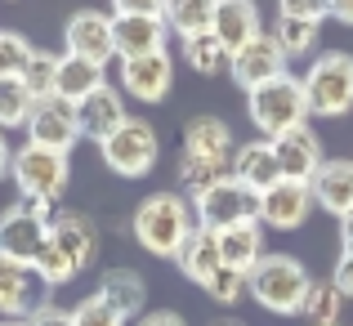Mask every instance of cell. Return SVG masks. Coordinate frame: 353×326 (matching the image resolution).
Listing matches in <instances>:
<instances>
[{
    "label": "cell",
    "mask_w": 353,
    "mask_h": 326,
    "mask_svg": "<svg viewBox=\"0 0 353 326\" xmlns=\"http://www.w3.org/2000/svg\"><path fill=\"white\" fill-rule=\"evenodd\" d=\"M246 112H250V125H255L264 139H277V134H286V130L304 125V121H309L304 81L286 72V77L250 90V94H246Z\"/></svg>",
    "instance_id": "obj_5"
},
{
    "label": "cell",
    "mask_w": 353,
    "mask_h": 326,
    "mask_svg": "<svg viewBox=\"0 0 353 326\" xmlns=\"http://www.w3.org/2000/svg\"><path fill=\"white\" fill-rule=\"evenodd\" d=\"M273 143V152H277V165H282V179H300V183H313V174L322 170V139H318V130L304 121V125H295V130H286V134H277V139H268Z\"/></svg>",
    "instance_id": "obj_15"
},
{
    "label": "cell",
    "mask_w": 353,
    "mask_h": 326,
    "mask_svg": "<svg viewBox=\"0 0 353 326\" xmlns=\"http://www.w3.org/2000/svg\"><path fill=\"white\" fill-rule=\"evenodd\" d=\"M233 179L241 183L246 192H268L282 183V165H277V152L268 139H255V143H241L233 152Z\"/></svg>",
    "instance_id": "obj_20"
},
{
    "label": "cell",
    "mask_w": 353,
    "mask_h": 326,
    "mask_svg": "<svg viewBox=\"0 0 353 326\" xmlns=\"http://www.w3.org/2000/svg\"><path fill=\"white\" fill-rule=\"evenodd\" d=\"M9 174H14L18 192H23L27 201L54 206V201L68 192V183H72V161H68V152H50V147L23 143V147H14Z\"/></svg>",
    "instance_id": "obj_6"
},
{
    "label": "cell",
    "mask_w": 353,
    "mask_h": 326,
    "mask_svg": "<svg viewBox=\"0 0 353 326\" xmlns=\"http://www.w3.org/2000/svg\"><path fill=\"white\" fill-rule=\"evenodd\" d=\"M201 291H206V300H215V304H224V309H228V304H237L241 295H246V277L233 273V268H219Z\"/></svg>",
    "instance_id": "obj_35"
},
{
    "label": "cell",
    "mask_w": 353,
    "mask_h": 326,
    "mask_svg": "<svg viewBox=\"0 0 353 326\" xmlns=\"http://www.w3.org/2000/svg\"><path fill=\"white\" fill-rule=\"evenodd\" d=\"M331 282L340 286V295H345V300H353V250H340V259H336V273H331Z\"/></svg>",
    "instance_id": "obj_39"
},
{
    "label": "cell",
    "mask_w": 353,
    "mask_h": 326,
    "mask_svg": "<svg viewBox=\"0 0 353 326\" xmlns=\"http://www.w3.org/2000/svg\"><path fill=\"white\" fill-rule=\"evenodd\" d=\"M27 326H77L72 309H59V304H41V309L27 318Z\"/></svg>",
    "instance_id": "obj_38"
},
{
    "label": "cell",
    "mask_w": 353,
    "mask_h": 326,
    "mask_svg": "<svg viewBox=\"0 0 353 326\" xmlns=\"http://www.w3.org/2000/svg\"><path fill=\"white\" fill-rule=\"evenodd\" d=\"M179 273L188 277V282H197V286H206L210 277L224 268V255H219V237L210 228H197L188 241H183V250H179Z\"/></svg>",
    "instance_id": "obj_26"
},
{
    "label": "cell",
    "mask_w": 353,
    "mask_h": 326,
    "mask_svg": "<svg viewBox=\"0 0 353 326\" xmlns=\"http://www.w3.org/2000/svg\"><path fill=\"white\" fill-rule=\"evenodd\" d=\"M94 295L112 304L125 322L143 318V309H148V282H143V273H134V268H108V273L99 277Z\"/></svg>",
    "instance_id": "obj_23"
},
{
    "label": "cell",
    "mask_w": 353,
    "mask_h": 326,
    "mask_svg": "<svg viewBox=\"0 0 353 326\" xmlns=\"http://www.w3.org/2000/svg\"><path fill=\"white\" fill-rule=\"evenodd\" d=\"M309 268L295 255H282V250H268L246 277V295L259 304V309L277 313V318H295L304 309V295H309Z\"/></svg>",
    "instance_id": "obj_3"
},
{
    "label": "cell",
    "mask_w": 353,
    "mask_h": 326,
    "mask_svg": "<svg viewBox=\"0 0 353 326\" xmlns=\"http://www.w3.org/2000/svg\"><path fill=\"white\" fill-rule=\"evenodd\" d=\"M139 326H188V322H183L174 309H157V313H143V318H139Z\"/></svg>",
    "instance_id": "obj_41"
},
{
    "label": "cell",
    "mask_w": 353,
    "mask_h": 326,
    "mask_svg": "<svg viewBox=\"0 0 353 326\" xmlns=\"http://www.w3.org/2000/svg\"><path fill=\"white\" fill-rule=\"evenodd\" d=\"M165 27L161 14H112V41H117V59H143V54H161L165 50Z\"/></svg>",
    "instance_id": "obj_16"
},
{
    "label": "cell",
    "mask_w": 353,
    "mask_h": 326,
    "mask_svg": "<svg viewBox=\"0 0 353 326\" xmlns=\"http://www.w3.org/2000/svg\"><path fill=\"white\" fill-rule=\"evenodd\" d=\"M99 156H103V165L112 174H121V179H143V174H152L157 161H161V139H157L152 121L130 116L117 134H108L103 143H99Z\"/></svg>",
    "instance_id": "obj_8"
},
{
    "label": "cell",
    "mask_w": 353,
    "mask_h": 326,
    "mask_svg": "<svg viewBox=\"0 0 353 326\" xmlns=\"http://www.w3.org/2000/svg\"><path fill=\"white\" fill-rule=\"evenodd\" d=\"M286 54H282V45H277V36L273 32H259L255 41H246L241 50H233V63H228V77L237 81V90H259V85H268V81H277V77H286Z\"/></svg>",
    "instance_id": "obj_12"
},
{
    "label": "cell",
    "mask_w": 353,
    "mask_h": 326,
    "mask_svg": "<svg viewBox=\"0 0 353 326\" xmlns=\"http://www.w3.org/2000/svg\"><path fill=\"white\" fill-rule=\"evenodd\" d=\"M36 45L27 41L23 32H9V27H0V77H23L27 63H32Z\"/></svg>",
    "instance_id": "obj_33"
},
{
    "label": "cell",
    "mask_w": 353,
    "mask_h": 326,
    "mask_svg": "<svg viewBox=\"0 0 353 326\" xmlns=\"http://www.w3.org/2000/svg\"><path fill=\"white\" fill-rule=\"evenodd\" d=\"M215 326H246V322H237V318H224V322H215Z\"/></svg>",
    "instance_id": "obj_46"
},
{
    "label": "cell",
    "mask_w": 353,
    "mask_h": 326,
    "mask_svg": "<svg viewBox=\"0 0 353 326\" xmlns=\"http://www.w3.org/2000/svg\"><path fill=\"white\" fill-rule=\"evenodd\" d=\"M99 85H108L103 68L99 63H85V59H72V54H59V72H54V99L77 108L81 99H90Z\"/></svg>",
    "instance_id": "obj_25"
},
{
    "label": "cell",
    "mask_w": 353,
    "mask_h": 326,
    "mask_svg": "<svg viewBox=\"0 0 353 326\" xmlns=\"http://www.w3.org/2000/svg\"><path fill=\"white\" fill-rule=\"evenodd\" d=\"M188 201H192V215H197V228H210V232L228 228V223H241V219H255V192H246L233 174L201 188Z\"/></svg>",
    "instance_id": "obj_9"
},
{
    "label": "cell",
    "mask_w": 353,
    "mask_h": 326,
    "mask_svg": "<svg viewBox=\"0 0 353 326\" xmlns=\"http://www.w3.org/2000/svg\"><path fill=\"white\" fill-rule=\"evenodd\" d=\"M72 318H77V326H125V318H121L108 300H99V295H85V300L72 309Z\"/></svg>",
    "instance_id": "obj_36"
},
{
    "label": "cell",
    "mask_w": 353,
    "mask_h": 326,
    "mask_svg": "<svg viewBox=\"0 0 353 326\" xmlns=\"http://www.w3.org/2000/svg\"><path fill=\"white\" fill-rule=\"evenodd\" d=\"M183 63H188L197 77H219V72H228L233 54H228V45L219 41L215 32H201V36H188V41H183Z\"/></svg>",
    "instance_id": "obj_28"
},
{
    "label": "cell",
    "mask_w": 353,
    "mask_h": 326,
    "mask_svg": "<svg viewBox=\"0 0 353 326\" xmlns=\"http://www.w3.org/2000/svg\"><path fill=\"white\" fill-rule=\"evenodd\" d=\"M32 268H36V277H41V282L50 286V291H59V286H68L72 277H77V264L68 259V250H63L54 237L45 241V250L36 255V264H32Z\"/></svg>",
    "instance_id": "obj_32"
},
{
    "label": "cell",
    "mask_w": 353,
    "mask_h": 326,
    "mask_svg": "<svg viewBox=\"0 0 353 326\" xmlns=\"http://www.w3.org/2000/svg\"><path fill=\"white\" fill-rule=\"evenodd\" d=\"M50 219H54V206H45V201L23 197L14 206H5L0 210V259L32 268L36 255L45 250V241H50Z\"/></svg>",
    "instance_id": "obj_7"
},
{
    "label": "cell",
    "mask_w": 353,
    "mask_h": 326,
    "mask_svg": "<svg viewBox=\"0 0 353 326\" xmlns=\"http://www.w3.org/2000/svg\"><path fill=\"white\" fill-rule=\"evenodd\" d=\"M219 237V255H224V268L250 277V268L268 255L264 250V223L259 219H241V223H228V228L215 232Z\"/></svg>",
    "instance_id": "obj_21"
},
{
    "label": "cell",
    "mask_w": 353,
    "mask_h": 326,
    "mask_svg": "<svg viewBox=\"0 0 353 326\" xmlns=\"http://www.w3.org/2000/svg\"><path fill=\"white\" fill-rule=\"evenodd\" d=\"M81 139V121L77 108L63 103V99H41L32 108V121H27V143L50 147V152H72Z\"/></svg>",
    "instance_id": "obj_14"
},
{
    "label": "cell",
    "mask_w": 353,
    "mask_h": 326,
    "mask_svg": "<svg viewBox=\"0 0 353 326\" xmlns=\"http://www.w3.org/2000/svg\"><path fill=\"white\" fill-rule=\"evenodd\" d=\"M45 291L50 286L36 277V268H23V264H9V259H0V318H32L45 300Z\"/></svg>",
    "instance_id": "obj_17"
},
{
    "label": "cell",
    "mask_w": 353,
    "mask_h": 326,
    "mask_svg": "<svg viewBox=\"0 0 353 326\" xmlns=\"http://www.w3.org/2000/svg\"><path fill=\"white\" fill-rule=\"evenodd\" d=\"M174 90V63L170 54H143V59H121V94L134 103H161Z\"/></svg>",
    "instance_id": "obj_13"
},
{
    "label": "cell",
    "mask_w": 353,
    "mask_h": 326,
    "mask_svg": "<svg viewBox=\"0 0 353 326\" xmlns=\"http://www.w3.org/2000/svg\"><path fill=\"white\" fill-rule=\"evenodd\" d=\"M300 313L313 326H340V318H345V295H340V286L331 282V277H313Z\"/></svg>",
    "instance_id": "obj_29"
},
{
    "label": "cell",
    "mask_w": 353,
    "mask_h": 326,
    "mask_svg": "<svg viewBox=\"0 0 353 326\" xmlns=\"http://www.w3.org/2000/svg\"><path fill=\"white\" fill-rule=\"evenodd\" d=\"M32 90L23 85V77H0V130H27V121H32Z\"/></svg>",
    "instance_id": "obj_30"
},
{
    "label": "cell",
    "mask_w": 353,
    "mask_h": 326,
    "mask_svg": "<svg viewBox=\"0 0 353 326\" xmlns=\"http://www.w3.org/2000/svg\"><path fill=\"white\" fill-rule=\"evenodd\" d=\"M63 54L108 68V63L117 59L112 14H103V9H77V14L68 18V27H63Z\"/></svg>",
    "instance_id": "obj_10"
},
{
    "label": "cell",
    "mask_w": 353,
    "mask_h": 326,
    "mask_svg": "<svg viewBox=\"0 0 353 326\" xmlns=\"http://www.w3.org/2000/svg\"><path fill=\"white\" fill-rule=\"evenodd\" d=\"M9 161H14V147H9L5 130H0V179H5V174H9Z\"/></svg>",
    "instance_id": "obj_43"
},
{
    "label": "cell",
    "mask_w": 353,
    "mask_h": 326,
    "mask_svg": "<svg viewBox=\"0 0 353 326\" xmlns=\"http://www.w3.org/2000/svg\"><path fill=\"white\" fill-rule=\"evenodd\" d=\"M304 99L309 116H345L353 112V54L349 50H322L304 68Z\"/></svg>",
    "instance_id": "obj_4"
},
{
    "label": "cell",
    "mask_w": 353,
    "mask_h": 326,
    "mask_svg": "<svg viewBox=\"0 0 353 326\" xmlns=\"http://www.w3.org/2000/svg\"><path fill=\"white\" fill-rule=\"evenodd\" d=\"M54 72H59V54L36 50L32 63H27V72H23V85L32 90L36 103H41V99H54Z\"/></svg>",
    "instance_id": "obj_34"
},
{
    "label": "cell",
    "mask_w": 353,
    "mask_h": 326,
    "mask_svg": "<svg viewBox=\"0 0 353 326\" xmlns=\"http://www.w3.org/2000/svg\"><path fill=\"white\" fill-rule=\"evenodd\" d=\"M215 5H219V0H165L161 18H165V27H170L179 41H188V36L210 32V23H215Z\"/></svg>",
    "instance_id": "obj_27"
},
{
    "label": "cell",
    "mask_w": 353,
    "mask_h": 326,
    "mask_svg": "<svg viewBox=\"0 0 353 326\" xmlns=\"http://www.w3.org/2000/svg\"><path fill=\"white\" fill-rule=\"evenodd\" d=\"M309 188H313L318 210L345 219L349 210H353V161H345V156H331V161H322V170L313 174Z\"/></svg>",
    "instance_id": "obj_22"
},
{
    "label": "cell",
    "mask_w": 353,
    "mask_h": 326,
    "mask_svg": "<svg viewBox=\"0 0 353 326\" xmlns=\"http://www.w3.org/2000/svg\"><path fill=\"white\" fill-rule=\"evenodd\" d=\"M273 36H277V45H282L286 59H313V50H318V36H322V23H304V18H277Z\"/></svg>",
    "instance_id": "obj_31"
},
{
    "label": "cell",
    "mask_w": 353,
    "mask_h": 326,
    "mask_svg": "<svg viewBox=\"0 0 353 326\" xmlns=\"http://www.w3.org/2000/svg\"><path fill=\"white\" fill-rule=\"evenodd\" d=\"M277 18H304V23H327L331 0H277Z\"/></svg>",
    "instance_id": "obj_37"
},
{
    "label": "cell",
    "mask_w": 353,
    "mask_h": 326,
    "mask_svg": "<svg viewBox=\"0 0 353 326\" xmlns=\"http://www.w3.org/2000/svg\"><path fill=\"white\" fill-rule=\"evenodd\" d=\"M130 232L134 241L157 259H179L183 241L197 232V215H192V201L183 192H152L134 206V219H130Z\"/></svg>",
    "instance_id": "obj_2"
},
{
    "label": "cell",
    "mask_w": 353,
    "mask_h": 326,
    "mask_svg": "<svg viewBox=\"0 0 353 326\" xmlns=\"http://www.w3.org/2000/svg\"><path fill=\"white\" fill-rule=\"evenodd\" d=\"M50 237L68 250V259L77 264V273H85L90 264L99 259V223L81 210H59L50 219Z\"/></svg>",
    "instance_id": "obj_19"
},
{
    "label": "cell",
    "mask_w": 353,
    "mask_h": 326,
    "mask_svg": "<svg viewBox=\"0 0 353 326\" xmlns=\"http://www.w3.org/2000/svg\"><path fill=\"white\" fill-rule=\"evenodd\" d=\"M210 32L228 45V54L241 50L246 41H255V36L264 32V23H259V5H255V0H219Z\"/></svg>",
    "instance_id": "obj_24"
},
{
    "label": "cell",
    "mask_w": 353,
    "mask_h": 326,
    "mask_svg": "<svg viewBox=\"0 0 353 326\" xmlns=\"http://www.w3.org/2000/svg\"><path fill=\"white\" fill-rule=\"evenodd\" d=\"M117 14H161L165 0H112Z\"/></svg>",
    "instance_id": "obj_40"
},
{
    "label": "cell",
    "mask_w": 353,
    "mask_h": 326,
    "mask_svg": "<svg viewBox=\"0 0 353 326\" xmlns=\"http://www.w3.org/2000/svg\"><path fill=\"white\" fill-rule=\"evenodd\" d=\"M233 152H237V143H233V130H228L224 116H210V112L192 116L183 125V152H179V183L188 188V197L228 179L233 174Z\"/></svg>",
    "instance_id": "obj_1"
},
{
    "label": "cell",
    "mask_w": 353,
    "mask_h": 326,
    "mask_svg": "<svg viewBox=\"0 0 353 326\" xmlns=\"http://www.w3.org/2000/svg\"><path fill=\"white\" fill-rule=\"evenodd\" d=\"M340 241H345V250H353V210L340 219Z\"/></svg>",
    "instance_id": "obj_44"
},
{
    "label": "cell",
    "mask_w": 353,
    "mask_h": 326,
    "mask_svg": "<svg viewBox=\"0 0 353 326\" xmlns=\"http://www.w3.org/2000/svg\"><path fill=\"white\" fill-rule=\"evenodd\" d=\"M331 18L345 23V27H353V0H331Z\"/></svg>",
    "instance_id": "obj_42"
},
{
    "label": "cell",
    "mask_w": 353,
    "mask_h": 326,
    "mask_svg": "<svg viewBox=\"0 0 353 326\" xmlns=\"http://www.w3.org/2000/svg\"><path fill=\"white\" fill-rule=\"evenodd\" d=\"M0 326H27V318H9V322H0Z\"/></svg>",
    "instance_id": "obj_45"
},
{
    "label": "cell",
    "mask_w": 353,
    "mask_h": 326,
    "mask_svg": "<svg viewBox=\"0 0 353 326\" xmlns=\"http://www.w3.org/2000/svg\"><path fill=\"white\" fill-rule=\"evenodd\" d=\"M77 121H81V139L103 143L108 134H117V130L130 121L125 94H121L117 85H99L90 99H81V103H77Z\"/></svg>",
    "instance_id": "obj_18"
},
{
    "label": "cell",
    "mask_w": 353,
    "mask_h": 326,
    "mask_svg": "<svg viewBox=\"0 0 353 326\" xmlns=\"http://www.w3.org/2000/svg\"><path fill=\"white\" fill-rule=\"evenodd\" d=\"M313 188L309 183H300V179H282L277 188H268V192H259L255 197V219L264 223V228H273V232H295V228H304L313 215Z\"/></svg>",
    "instance_id": "obj_11"
}]
</instances>
